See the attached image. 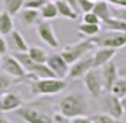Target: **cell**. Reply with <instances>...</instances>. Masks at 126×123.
<instances>
[{
	"mask_svg": "<svg viewBox=\"0 0 126 123\" xmlns=\"http://www.w3.org/2000/svg\"><path fill=\"white\" fill-rule=\"evenodd\" d=\"M59 112L67 119H73L78 116L87 113V100L86 96L80 92H73L66 94L59 102Z\"/></svg>",
	"mask_w": 126,
	"mask_h": 123,
	"instance_id": "obj_1",
	"label": "cell"
},
{
	"mask_svg": "<svg viewBox=\"0 0 126 123\" xmlns=\"http://www.w3.org/2000/svg\"><path fill=\"white\" fill-rule=\"evenodd\" d=\"M66 89V80L60 77L34 79L30 82L32 96H53Z\"/></svg>",
	"mask_w": 126,
	"mask_h": 123,
	"instance_id": "obj_2",
	"label": "cell"
},
{
	"mask_svg": "<svg viewBox=\"0 0 126 123\" xmlns=\"http://www.w3.org/2000/svg\"><path fill=\"white\" fill-rule=\"evenodd\" d=\"M92 39L94 46L99 47H110V49H122L126 46V33L125 31H118V30H108V31H100L99 34H96Z\"/></svg>",
	"mask_w": 126,
	"mask_h": 123,
	"instance_id": "obj_3",
	"label": "cell"
},
{
	"mask_svg": "<svg viewBox=\"0 0 126 123\" xmlns=\"http://www.w3.org/2000/svg\"><path fill=\"white\" fill-rule=\"evenodd\" d=\"M94 49V43L92 42V39H85L82 42H78L75 45L66 46L63 49L60 54L63 56V59L67 62L69 64H73L76 60L82 59L83 56L89 54Z\"/></svg>",
	"mask_w": 126,
	"mask_h": 123,
	"instance_id": "obj_4",
	"label": "cell"
},
{
	"mask_svg": "<svg viewBox=\"0 0 126 123\" xmlns=\"http://www.w3.org/2000/svg\"><path fill=\"white\" fill-rule=\"evenodd\" d=\"M83 82H85V87L89 92V94L99 99L105 93V87H103V79H102V70L100 69H90L86 75L83 76Z\"/></svg>",
	"mask_w": 126,
	"mask_h": 123,
	"instance_id": "obj_5",
	"label": "cell"
},
{
	"mask_svg": "<svg viewBox=\"0 0 126 123\" xmlns=\"http://www.w3.org/2000/svg\"><path fill=\"white\" fill-rule=\"evenodd\" d=\"M0 69L3 73H6L7 76L17 79V80H22L26 77L27 72L24 70V67L20 64V62L16 59L13 54H4L1 57V64H0Z\"/></svg>",
	"mask_w": 126,
	"mask_h": 123,
	"instance_id": "obj_6",
	"label": "cell"
},
{
	"mask_svg": "<svg viewBox=\"0 0 126 123\" xmlns=\"http://www.w3.org/2000/svg\"><path fill=\"white\" fill-rule=\"evenodd\" d=\"M16 115L22 117L26 123H55L53 117L46 115L39 109L34 108H19L16 110Z\"/></svg>",
	"mask_w": 126,
	"mask_h": 123,
	"instance_id": "obj_7",
	"label": "cell"
},
{
	"mask_svg": "<svg viewBox=\"0 0 126 123\" xmlns=\"http://www.w3.org/2000/svg\"><path fill=\"white\" fill-rule=\"evenodd\" d=\"M100 97H102L103 113H108V115L113 116L118 120L125 115L123 108H122V102H120L119 97H116L115 94H112L110 92H105V94H102Z\"/></svg>",
	"mask_w": 126,
	"mask_h": 123,
	"instance_id": "obj_8",
	"label": "cell"
},
{
	"mask_svg": "<svg viewBox=\"0 0 126 123\" xmlns=\"http://www.w3.org/2000/svg\"><path fill=\"white\" fill-rule=\"evenodd\" d=\"M36 31H37L39 39L43 43H46L49 47H52V49L59 47V39H57L55 30H53V26L47 20H40L39 23L36 24Z\"/></svg>",
	"mask_w": 126,
	"mask_h": 123,
	"instance_id": "obj_9",
	"label": "cell"
},
{
	"mask_svg": "<svg viewBox=\"0 0 126 123\" xmlns=\"http://www.w3.org/2000/svg\"><path fill=\"white\" fill-rule=\"evenodd\" d=\"M23 106V97L17 92L7 90L0 96V113L16 112L19 108Z\"/></svg>",
	"mask_w": 126,
	"mask_h": 123,
	"instance_id": "obj_10",
	"label": "cell"
},
{
	"mask_svg": "<svg viewBox=\"0 0 126 123\" xmlns=\"http://www.w3.org/2000/svg\"><path fill=\"white\" fill-rule=\"evenodd\" d=\"M46 64L49 66V69L55 73L56 77L64 79V77L69 75L70 64L64 60V59H63V56L60 53H52V54H49Z\"/></svg>",
	"mask_w": 126,
	"mask_h": 123,
	"instance_id": "obj_11",
	"label": "cell"
},
{
	"mask_svg": "<svg viewBox=\"0 0 126 123\" xmlns=\"http://www.w3.org/2000/svg\"><path fill=\"white\" fill-rule=\"evenodd\" d=\"M90 69H93V57H92V54H86L82 59L76 60L73 64H70L67 77H70V79H82Z\"/></svg>",
	"mask_w": 126,
	"mask_h": 123,
	"instance_id": "obj_12",
	"label": "cell"
},
{
	"mask_svg": "<svg viewBox=\"0 0 126 123\" xmlns=\"http://www.w3.org/2000/svg\"><path fill=\"white\" fill-rule=\"evenodd\" d=\"M100 70H102V79H103L105 92H110L112 86L115 85V82L119 79L118 66H116V63L113 60H110L109 63H106L103 67H100Z\"/></svg>",
	"mask_w": 126,
	"mask_h": 123,
	"instance_id": "obj_13",
	"label": "cell"
},
{
	"mask_svg": "<svg viewBox=\"0 0 126 123\" xmlns=\"http://www.w3.org/2000/svg\"><path fill=\"white\" fill-rule=\"evenodd\" d=\"M115 56H116V50L115 49H110V47H99L92 54V57H93V67L100 69L106 63H109L110 60H113Z\"/></svg>",
	"mask_w": 126,
	"mask_h": 123,
	"instance_id": "obj_14",
	"label": "cell"
},
{
	"mask_svg": "<svg viewBox=\"0 0 126 123\" xmlns=\"http://www.w3.org/2000/svg\"><path fill=\"white\" fill-rule=\"evenodd\" d=\"M9 43H10V46L15 49V52H27L29 50L27 42L20 34V31H17V30H13L9 34Z\"/></svg>",
	"mask_w": 126,
	"mask_h": 123,
	"instance_id": "obj_15",
	"label": "cell"
},
{
	"mask_svg": "<svg viewBox=\"0 0 126 123\" xmlns=\"http://www.w3.org/2000/svg\"><path fill=\"white\" fill-rule=\"evenodd\" d=\"M56 7H57V13L60 17L67 19V20H76L78 19V12L72 7L70 4H67L64 0H57L55 1Z\"/></svg>",
	"mask_w": 126,
	"mask_h": 123,
	"instance_id": "obj_16",
	"label": "cell"
},
{
	"mask_svg": "<svg viewBox=\"0 0 126 123\" xmlns=\"http://www.w3.org/2000/svg\"><path fill=\"white\" fill-rule=\"evenodd\" d=\"M15 30V23H13V16H10L6 10L0 12V34L1 36H9Z\"/></svg>",
	"mask_w": 126,
	"mask_h": 123,
	"instance_id": "obj_17",
	"label": "cell"
},
{
	"mask_svg": "<svg viewBox=\"0 0 126 123\" xmlns=\"http://www.w3.org/2000/svg\"><path fill=\"white\" fill-rule=\"evenodd\" d=\"M19 17L20 20L23 22L24 24L27 26H32V24H37L42 20L40 19V12L39 10H34V9H22L20 13H19Z\"/></svg>",
	"mask_w": 126,
	"mask_h": 123,
	"instance_id": "obj_18",
	"label": "cell"
},
{
	"mask_svg": "<svg viewBox=\"0 0 126 123\" xmlns=\"http://www.w3.org/2000/svg\"><path fill=\"white\" fill-rule=\"evenodd\" d=\"M92 12H93L102 22H105V20H108V19L112 17V7L109 6V3H108L106 0H99V1H96Z\"/></svg>",
	"mask_w": 126,
	"mask_h": 123,
	"instance_id": "obj_19",
	"label": "cell"
},
{
	"mask_svg": "<svg viewBox=\"0 0 126 123\" xmlns=\"http://www.w3.org/2000/svg\"><path fill=\"white\" fill-rule=\"evenodd\" d=\"M40 12V17H42V20H53V19H56L57 16H59V13H57V7H56V3L55 1H47L46 4L43 6V7L39 10Z\"/></svg>",
	"mask_w": 126,
	"mask_h": 123,
	"instance_id": "obj_20",
	"label": "cell"
},
{
	"mask_svg": "<svg viewBox=\"0 0 126 123\" xmlns=\"http://www.w3.org/2000/svg\"><path fill=\"white\" fill-rule=\"evenodd\" d=\"M24 6V0H3V10H6L10 16L20 13Z\"/></svg>",
	"mask_w": 126,
	"mask_h": 123,
	"instance_id": "obj_21",
	"label": "cell"
},
{
	"mask_svg": "<svg viewBox=\"0 0 126 123\" xmlns=\"http://www.w3.org/2000/svg\"><path fill=\"white\" fill-rule=\"evenodd\" d=\"M27 54L30 56V59L34 62V63H46L47 57H49V54H47L46 50H43L42 47H37V46L29 47Z\"/></svg>",
	"mask_w": 126,
	"mask_h": 123,
	"instance_id": "obj_22",
	"label": "cell"
},
{
	"mask_svg": "<svg viewBox=\"0 0 126 123\" xmlns=\"http://www.w3.org/2000/svg\"><path fill=\"white\" fill-rule=\"evenodd\" d=\"M102 23H103V26H105L106 30H118V31H125L126 33V22H123V20L110 17V19L105 20Z\"/></svg>",
	"mask_w": 126,
	"mask_h": 123,
	"instance_id": "obj_23",
	"label": "cell"
},
{
	"mask_svg": "<svg viewBox=\"0 0 126 123\" xmlns=\"http://www.w3.org/2000/svg\"><path fill=\"white\" fill-rule=\"evenodd\" d=\"M100 24H89V23H83L79 24V31L82 33V34H85L87 37H94L96 34H99L100 33Z\"/></svg>",
	"mask_w": 126,
	"mask_h": 123,
	"instance_id": "obj_24",
	"label": "cell"
},
{
	"mask_svg": "<svg viewBox=\"0 0 126 123\" xmlns=\"http://www.w3.org/2000/svg\"><path fill=\"white\" fill-rule=\"evenodd\" d=\"M110 93L115 94L119 99L125 97L126 96V79L125 77H119L118 80L115 82V85L112 86V89H110Z\"/></svg>",
	"mask_w": 126,
	"mask_h": 123,
	"instance_id": "obj_25",
	"label": "cell"
},
{
	"mask_svg": "<svg viewBox=\"0 0 126 123\" xmlns=\"http://www.w3.org/2000/svg\"><path fill=\"white\" fill-rule=\"evenodd\" d=\"M12 85H13V77L7 76L6 73H0V96L7 92Z\"/></svg>",
	"mask_w": 126,
	"mask_h": 123,
	"instance_id": "obj_26",
	"label": "cell"
},
{
	"mask_svg": "<svg viewBox=\"0 0 126 123\" xmlns=\"http://www.w3.org/2000/svg\"><path fill=\"white\" fill-rule=\"evenodd\" d=\"M49 0H24V9H34V10H40L46 4Z\"/></svg>",
	"mask_w": 126,
	"mask_h": 123,
	"instance_id": "obj_27",
	"label": "cell"
},
{
	"mask_svg": "<svg viewBox=\"0 0 126 123\" xmlns=\"http://www.w3.org/2000/svg\"><path fill=\"white\" fill-rule=\"evenodd\" d=\"M83 23H89V24H100L102 20L94 15L93 12H87L83 15Z\"/></svg>",
	"mask_w": 126,
	"mask_h": 123,
	"instance_id": "obj_28",
	"label": "cell"
},
{
	"mask_svg": "<svg viewBox=\"0 0 126 123\" xmlns=\"http://www.w3.org/2000/svg\"><path fill=\"white\" fill-rule=\"evenodd\" d=\"M94 3L90 1V0H78V9H80L83 13H87V12H92L93 10Z\"/></svg>",
	"mask_w": 126,
	"mask_h": 123,
	"instance_id": "obj_29",
	"label": "cell"
},
{
	"mask_svg": "<svg viewBox=\"0 0 126 123\" xmlns=\"http://www.w3.org/2000/svg\"><path fill=\"white\" fill-rule=\"evenodd\" d=\"M112 17L126 22V7H112Z\"/></svg>",
	"mask_w": 126,
	"mask_h": 123,
	"instance_id": "obj_30",
	"label": "cell"
},
{
	"mask_svg": "<svg viewBox=\"0 0 126 123\" xmlns=\"http://www.w3.org/2000/svg\"><path fill=\"white\" fill-rule=\"evenodd\" d=\"M96 122L97 123H119L118 119H115L113 116L108 115V113H100V115H97Z\"/></svg>",
	"mask_w": 126,
	"mask_h": 123,
	"instance_id": "obj_31",
	"label": "cell"
},
{
	"mask_svg": "<svg viewBox=\"0 0 126 123\" xmlns=\"http://www.w3.org/2000/svg\"><path fill=\"white\" fill-rule=\"evenodd\" d=\"M7 49H9V45L6 42V39H4V36L0 34V56L7 54Z\"/></svg>",
	"mask_w": 126,
	"mask_h": 123,
	"instance_id": "obj_32",
	"label": "cell"
},
{
	"mask_svg": "<svg viewBox=\"0 0 126 123\" xmlns=\"http://www.w3.org/2000/svg\"><path fill=\"white\" fill-rule=\"evenodd\" d=\"M70 123H93V120L90 117H87L86 115H83V116H78V117L70 119Z\"/></svg>",
	"mask_w": 126,
	"mask_h": 123,
	"instance_id": "obj_33",
	"label": "cell"
},
{
	"mask_svg": "<svg viewBox=\"0 0 126 123\" xmlns=\"http://www.w3.org/2000/svg\"><path fill=\"white\" fill-rule=\"evenodd\" d=\"M64 1H66L67 4H70L72 7L75 9V10L78 9V0H64Z\"/></svg>",
	"mask_w": 126,
	"mask_h": 123,
	"instance_id": "obj_34",
	"label": "cell"
},
{
	"mask_svg": "<svg viewBox=\"0 0 126 123\" xmlns=\"http://www.w3.org/2000/svg\"><path fill=\"white\" fill-rule=\"evenodd\" d=\"M120 102H122V108H123V112L126 113V96H125V97H122V99H120Z\"/></svg>",
	"mask_w": 126,
	"mask_h": 123,
	"instance_id": "obj_35",
	"label": "cell"
},
{
	"mask_svg": "<svg viewBox=\"0 0 126 123\" xmlns=\"http://www.w3.org/2000/svg\"><path fill=\"white\" fill-rule=\"evenodd\" d=\"M119 73H120L122 76H126V66H125V67H122V69L119 70Z\"/></svg>",
	"mask_w": 126,
	"mask_h": 123,
	"instance_id": "obj_36",
	"label": "cell"
},
{
	"mask_svg": "<svg viewBox=\"0 0 126 123\" xmlns=\"http://www.w3.org/2000/svg\"><path fill=\"white\" fill-rule=\"evenodd\" d=\"M0 123H10L7 120V119H6V117H3V116H0Z\"/></svg>",
	"mask_w": 126,
	"mask_h": 123,
	"instance_id": "obj_37",
	"label": "cell"
},
{
	"mask_svg": "<svg viewBox=\"0 0 126 123\" xmlns=\"http://www.w3.org/2000/svg\"><path fill=\"white\" fill-rule=\"evenodd\" d=\"M90 1H93V3H96V1H99V0H90Z\"/></svg>",
	"mask_w": 126,
	"mask_h": 123,
	"instance_id": "obj_38",
	"label": "cell"
},
{
	"mask_svg": "<svg viewBox=\"0 0 126 123\" xmlns=\"http://www.w3.org/2000/svg\"><path fill=\"white\" fill-rule=\"evenodd\" d=\"M50 1H57V0H50Z\"/></svg>",
	"mask_w": 126,
	"mask_h": 123,
	"instance_id": "obj_39",
	"label": "cell"
},
{
	"mask_svg": "<svg viewBox=\"0 0 126 123\" xmlns=\"http://www.w3.org/2000/svg\"><path fill=\"white\" fill-rule=\"evenodd\" d=\"M0 64H1V59H0Z\"/></svg>",
	"mask_w": 126,
	"mask_h": 123,
	"instance_id": "obj_40",
	"label": "cell"
},
{
	"mask_svg": "<svg viewBox=\"0 0 126 123\" xmlns=\"http://www.w3.org/2000/svg\"><path fill=\"white\" fill-rule=\"evenodd\" d=\"M125 123H126V120H125Z\"/></svg>",
	"mask_w": 126,
	"mask_h": 123,
	"instance_id": "obj_41",
	"label": "cell"
}]
</instances>
